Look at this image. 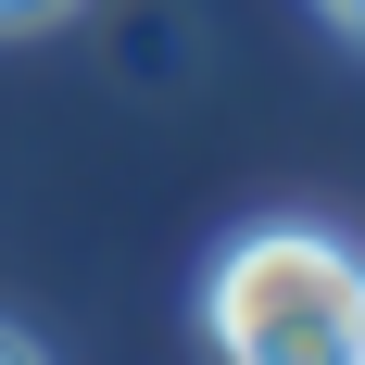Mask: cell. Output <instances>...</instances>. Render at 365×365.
<instances>
[{
    "mask_svg": "<svg viewBox=\"0 0 365 365\" xmlns=\"http://www.w3.org/2000/svg\"><path fill=\"white\" fill-rule=\"evenodd\" d=\"M0 365H38V353H26V340H13V328H0Z\"/></svg>",
    "mask_w": 365,
    "mask_h": 365,
    "instance_id": "cell-3",
    "label": "cell"
},
{
    "mask_svg": "<svg viewBox=\"0 0 365 365\" xmlns=\"http://www.w3.org/2000/svg\"><path fill=\"white\" fill-rule=\"evenodd\" d=\"M76 0H0V38H38V26H63Z\"/></svg>",
    "mask_w": 365,
    "mask_h": 365,
    "instance_id": "cell-2",
    "label": "cell"
},
{
    "mask_svg": "<svg viewBox=\"0 0 365 365\" xmlns=\"http://www.w3.org/2000/svg\"><path fill=\"white\" fill-rule=\"evenodd\" d=\"M328 13H340V26H353V0H328Z\"/></svg>",
    "mask_w": 365,
    "mask_h": 365,
    "instance_id": "cell-4",
    "label": "cell"
},
{
    "mask_svg": "<svg viewBox=\"0 0 365 365\" xmlns=\"http://www.w3.org/2000/svg\"><path fill=\"white\" fill-rule=\"evenodd\" d=\"M215 365H365V264L328 227H240L202 277Z\"/></svg>",
    "mask_w": 365,
    "mask_h": 365,
    "instance_id": "cell-1",
    "label": "cell"
}]
</instances>
